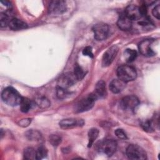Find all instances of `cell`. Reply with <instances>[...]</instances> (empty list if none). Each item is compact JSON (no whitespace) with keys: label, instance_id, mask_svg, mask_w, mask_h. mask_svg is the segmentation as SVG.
Listing matches in <instances>:
<instances>
[{"label":"cell","instance_id":"1","mask_svg":"<svg viewBox=\"0 0 160 160\" xmlns=\"http://www.w3.org/2000/svg\"><path fill=\"white\" fill-rule=\"evenodd\" d=\"M1 98L4 102L11 106L20 104L22 98L19 92L12 87L6 88L2 92Z\"/></svg>","mask_w":160,"mask_h":160},{"label":"cell","instance_id":"2","mask_svg":"<svg viewBox=\"0 0 160 160\" xmlns=\"http://www.w3.org/2000/svg\"><path fill=\"white\" fill-rule=\"evenodd\" d=\"M117 75L119 79L125 82L133 81L137 76L136 69L128 65H122L117 69Z\"/></svg>","mask_w":160,"mask_h":160},{"label":"cell","instance_id":"3","mask_svg":"<svg viewBox=\"0 0 160 160\" xmlns=\"http://www.w3.org/2000/svg\"><path fill=\"white\" fill-rule=\"evenodd\" d=\"M97 97L94 93L88 95L87 97L80 100L75 106L74 109L76 112H82L91 109L97 99Z\"/></svg>","mask_w":160,"mask_h":160},{"label":"cell","instance_id":"4","mask_svg":"<svg viewBox=\"0 0 160 160\" xmlns=\"http://www.w3.org/2000/svg\"><path fill=\"white\" fill-rule=\"evenodd\" d=\"M126 155L128 158L134 160H144L147 158L145 151L136 144H131L127 148Z\"/></svg>","mask_w":160,"mask_h":160},{"label":"cell","instance_id":"5","mask_svg":"<svg viewBox=\"0 0 160 160\" xmlns=\"http://www.w3.org/2000/svg\"><path fill=\"white\" fill-rule=\"evenodd\" d=\"M98 150L108 156H111L116 151L117 142L114 139H106L98 145Z\"/></svg>","mask_w":160,"mask_h":160},{"label":"cell","instance_id":"6","mask_svg":"<svg viewBox=\"0 0 160 160\" xmlns=\"http://www.w3.org/2000/svg\"><path fill=\"white\" fill-rule=\"evenodd\" d=\"M77 81L78 79L74 72H66L59 78L58 81V87L68 89V88L74 84Z\"/></svg>","mask_w":160,"mask_h":160},{"label":"cell","instance_id":"7","mask_svg":"<svg viewBox=\"0 0 160 160\" xmlns=\"http://www.w3.org/2000/svg\"><path fill=\"white\" fill-rule=\"evenodd\" d=\"M92 31L94 38L98 41H102L106 39L108 35L109 27L105 23L99 22L93 26Z\"/></svg>","mask_w":160,"mask_h":160},{"label":"cell","instance_id":"8","mask_svg":"<svg viewBox=\"0 0 160 160\" xmlns=\"http://www.w3.org/2000/svg\"><path fill=\"white\" fill-rule=\"evenodd\" d=\"M66 4L64 1H51L48 6L49 12L52 14H60L66 10Z\"/></svg>","mask_w":160,"mask_h":160},{"label":"cell","instance_id":"9","mask_svg":"<svg viewBox=\"0 0 160 160\" xmlns=\"http://www.w3.org/2000/svg\"><path fill=\"white\" fill-rule=\"evenodd\" d=\"M139 104L138 98L133 95L126 96L121 101V106L122 109L126 110L134 109Z\"/></svg>","mask_w":160,"mask_h":160},{"label":"cell","instance_id":"10","mask_svg":"<svg viewBox=\"0 0 160 160\" xmlns=\"http://www.w3.org/2000/svg\"><path fill=\"white\" fill-rule=\"evenodd\" d=\"M118 52V48L116 46H112L109 48L104 54L102 59V65L103 67L109 66L114 61Z\"/></svg>","mask_w":160,"mask_h":160},{"label":"cell","instance_id":"11","mask_svg":"<svg viewBox=\"0 0 160 160\" xmlns=\"http://www.w3.org/2000/svg\"><path fill=\"white\" fill-rule=\"evenodd\" d=\"M124 14L131 21L139 20L143 17L139 7L135 5H129L127 6Z\"/></svg>","mask_w":160,"mask_h":160},{"label":"cell","instance_id":"12","mask_svg":"<svg viewBox=\"0 0 160 160\" xmlns=\"http://www.w3.org/2000/svg\"><path fill=\"white\" fill-rule=\"evenodd\" d=\"M152 40L146 39L142 41L139 44V50L140 52L144 56L151 57L154 55L151 46L152 44Z\"/></svg>","mask_w":160,"mask_h":160},{"label":"cell","instance_id":"13","mask_svg":"<svg viewBox=\"0 0 160 160\" xmlns=\"http://www.w3.org/2000/svg\"><path fill=\"white\" fill-rule=\"evenodd\" d=\"M84 122L82 119H77L75 118H68L61 120L59 122V126L62 129H71L77 126H82Z\"/></svg>","mask_w":160,"mask_h":160},{"label":"cell","instance_id":"14","mask_svg":"<svg viewBox=\"0 0 160 160\" xmlns=\"http://www.w3.org/2000/svg\"><path fill=\"white\" fill-rule=\"evenodd\" d=\"M117 25L118 28L122 31H129L132 27V21L124 14H121L118 20Z\"/></svg>","mask_w":160,"mask_h":160},{"label":"cell","instance_id":"15","mask_svg":"<svg viewBox=\"0 0 160 160\" xmlns=\"http://www.w3.org/2000/svg\"><path fill=\"white\" fill-rule=\"evenodd\" d=\"M126 83L119 78L113 79L109 84V89L113 93H119L125 88Z\"/></svg>","mask_w":160,"mask_h":160},{"label":"cell","instance_id":"16","mask_svg":"<svg viewBox=\"0 0 160 160\" xmlns=\"http://www.w3.org/2000/svg\"><path fill=\"white\" fill-rule=\"evenodd\" d=\"M94 94L96 95L97 98H104L107 95L106 83L104 81L100 80L97 82Z\"/></svg>","mask_w":160,"mask_h":160},{"label":"cell","instance_id":"17","mask_svg":"<svg viewBox=\"0 0 160 160\" xmlns=\"http://www.w3.org/2000/svg\"><path fill=\"white\" fill-rule=\"evenodd\" d=\"M8 26L11 29L14 31H18L27 28V24L22 20L17 18L11 19Z\"/></svg>","mask_w":160,"mask_h":160},{"label":"cell","instance_id":"18","mask_svg":"<svg viewBox=\"0 0 160 160\" xmlns=\"http://www.w3.org/2000/svg\"><path fill=\"white\" fill-rule=\"evenodd\" d=\"M25 136L29 141H39L42 139L41 134L37 130H29L26 132Z\"/></svg>","mask_w":160,"mask_h":160},{"label":"cell","instance_id":"19","mask_svg":"<svg viewBox=\"0 0 160 160\" xmlns=\"http://www.w3.org/2000/svg\"><path fill=\"white\" fill-rule=\"evenodd\" d=\"M32 107V102L28 98L22 97L20 102V108L22 112H28Z\"/></svg>","mask_w":160,"mask_h":160},{"label":"cell","instance_id":"20","mask_svg":"<svg viewBox=\"0 0 160 160\" xmlns=\"http://www.w3.org/2000/svg\"><path fill=\"white\" fill-rule=\"evenodd\" d=\"M99 135V130L96 128H91L88 132V147H91Z\"/></svg>","mask_w":160,"mask_h":160},{"label":"cell","instance_id":"21","mask_svg":"<svg viewBox=\"0 0 160 160\" xmlns=\"http://www.w3.org/2000/svg\"><path fill=\"white\" fill-rule=\"evenodd\" d=\"M124 57L128 62H131L135 60L137 57V52L135 50L131 49H127L124 51Z\"/></svg>","mask_w":160,"mask_h":160},{"label":"cell","instance_id":"22","mask_svg":"<svg viewBox=\"0 0 160 160\" xmlns=\"http://www.w3.org/2000/svg\"><path fill=\"white\" fill-rule=\"evenodd\" d=\"M24 158L26 159H36V151L32 148H27L24 151Z\"/></svg>","mask_w":160,"mask_h":160},{"label":"cell","instance_id":"23","mask_svg":"<svg viewBox=\"0 0 160 160\" xmlns=\"http://www.w3.org/2000/svg\"><path fill=\"white\" fill-rule=\"evenodd\" d=\"M36 102L41 108H46L50 106V101L44 96H39L36 98Z\"/></svg>","mask_w":160,"mask_h":160},{"label":"cell","instance_id":"24","mask_svg":"<svg viewBox=\"0 0 160 160\" xmlns=\"http://www.w3.org/2000/svg\"><path fill=\"white\" fill-rule=\"evenodd\" d=\"M74 74L76 77L78 81L81 80L85 76V72L81 66L76 64L74 69Z\"/></svg>","mask_w":160,"mask_h":160},{"label":"cell","instance_id":"25","mask_svg":"<svg viewBox=\"0 0 160 160\" xmlns=\"http://www.w3.org/2000/svg\"><path fill=\"white\" fill-rule=\"evenodd\" d=\"M56 94L58 98L64 99L67 98L70 94V93L68 91V89H64L60 87H58L57 91H56Z\"/></svg>","mask_w":160,"mask_h":160},{"label":"cell","instance_id":"26","mask_svg":"<svg viewBox=\"0 0 160 160\" xmlns=\"http://www.w3.org/2000/svg\"><path fill=\"white\" fill-rule=\"evenodd\" d=\"M48 151L44 146H40L36 151V159H41L47 156Z\"/></svg>","mask_w":160,"mask_h":160},{"label":"cell","instance_id":"27","mask_svg":"<svg viewBox=\"0 0 160 160\" xmlns=\"http://www.w3.org/2000/svg\"><path fill=\"white\" fill-rule=\"evenodd\" d=\"M9 21L10 20L9 19V17L6 13H0V24L2 28L6 27L7 25H9Z\"/></svg>","mask_w":160,"mask_h":160},{"label":"cell","instance_id":"28","mask_svg":"<svg viewBox=\"0 0 160 160\" xmlns=\"http://www.w3.org/2000/svg\"><path fill=\"white\" fill-rule=\"evenodd\" d=\"M49 142L53 146H58L61 142V138L56 134H52L49 136Z\"/></svg>","mask_w":160,"mask_h":160},{"label":"cell","instance_id":"29","mask_svg":"<svg viewBox=\"0 0 160 160\" xmlns=\"http://www.w3.org/2000/svg\"><path fill=\"white\" fill-rule=\"evenodd\" d=\"M141 126L142 128L147 132H151L153 130L152 122L149 120H146L142 121L141 124Z\"/></svg>","mask_w":160,"mask_h":160},{"label":"cell","instance_id":"30","mask_svg":"<svg viewBox=\"0 0 160 160\" xmlns=\"http://www.w3.org/2000/svg\"><path fill=\"white\" fill-rule=\"evenodd\" d=\"M115 134L119 139H128V137H127V135H126V132L122 129H117L115 131Z\"/></svg>","mask_w":160,"mask_h":160},{"label":"cell","instance_id":"31","mask_svg":"<svg viewBox=\"0 0 160 160\" xmlns=\"http://www.w3.org/2000/svg\"><path fill=\"white\" fill-rule=\"evenodd\" d=\"M82 54L84 56H89L90 58H93V53L92 51V48L90 46H87L82 50Z\"/></svg>","mask_w":160,"mask_h":160},{"label":"cell","instance_id":"32","mask_svg":"<svg viewBox=\"0 0 160 160\" xmlns=\"http://www.w3.org/2000/svg\"><path fill=\"white\" fill-rule=\"evenodd\" d=\"M152 14L158 19H160V6L159 5H157L153 8L152 11Z\"/></svg>","mask_w":160,"mask_h":160},{"label":"cell","instance_id":"33","mask_svg":"<svg viewBox=\"0 0 160 160\" xmlns=\"http://www.w3.org/2000/svg\"><path fill=\"white\" fill-rule=\"evenodd\" d=\"M31 123V119H21L19 121V126H22V127H25V126H28L29 124Z\"/></svg>","mask_w":160,"mask_h":160}]
</instances>
